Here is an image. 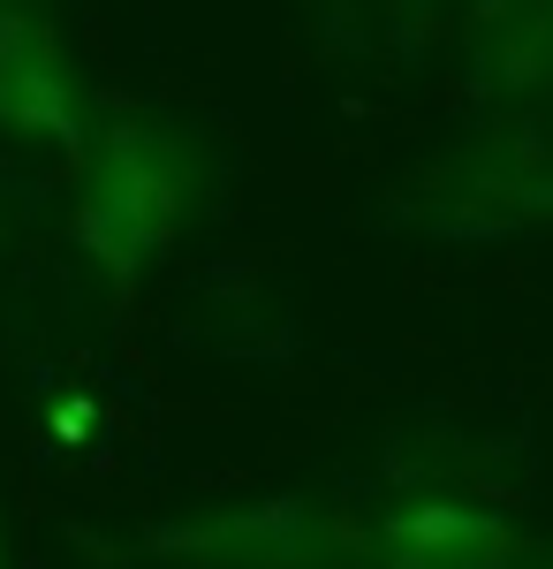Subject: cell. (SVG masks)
<instances>
[{"label": "cell", "instance_id": "cell-1", "mask_svg": "<svg viewBox=\"0 0 553 569\" xmlns=\"http://www.w3.org/2000/svg\"><path fill=\"white\" fill-rule=\"evenodd\" d=\"M198 190H205V160H198L190 137L114 130L107 144H99V160H91L77 236H84V251L107 266L114 281H129V273L190 220Z\"/></svg>", "mask_w": 553, "mask_h": 569}, {"label": "cell", "instance_id": "cell-2", "mask_svg": "<svg viewBox=\"0 0 553 569\" xmlns=\"http://www.w3.org/2000/svg\"><path fill=\"white\" fill-rule=\"evenodd\" d=\"M160 547L213 569H319L334 555V525L311 501H258L243 517H205L190 531H160Z\"/></svg>", "mask_w": 553, "mask_h": 569}, {"label": "cell", "instance_id": "cell-3", "mask_svg": "<svg viewBox=\"0 0 553 569\" xmlns=\"http://www.w3.org/2000/svg\"><path fill=\"white\" fill-rule=\"evenodd\" d=\"M0 122L23 137H53V144H77L84 137V99L77 77L61 61V46L39 16L8 8L0 16Z\"/></svg>", "mask_w": 553, "mask_h": 569}, {"label": "cell", "instance_id": "cell-4", "mask_svg": "<svg viewBox=\"0 0 553 569\" xmlns=\"http://www.w3.org/2000/svg\"><path fill=\"white\" fill-rule=\"evenodd\" d=\"M380 569H501L515 555L509 525L463 501H394L372 531Z\"/></svg>", "mask_w": 553, "mask_h": 569}, {"label": "cell", "instance_id": "cell-5", "mask_svg": "<svg viewBox=\"0 0 553 569\" xmlns=\"http://www.w3.org/2000/svg\"><path fill=\"white\" fill-rule=\"evenodd\" d=\"M0 569H8V555H0Z\"/></svg>", "mask_w": 553, "mask_h": 569}]
</instances>
